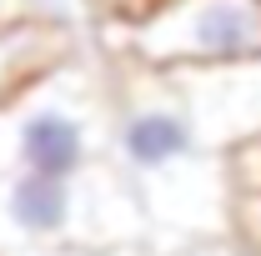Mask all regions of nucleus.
I'll list each match as a JSON object with an SVG mask.
<instances>
[{"mask_svg":"<svg viewBox=\"0 0 261 256\" xmlns=\"http://www.w3.org/2000/svg\"><path fill=\"white\" fill-rule=\"evenodd\" d=\"M116 65L75 50L0 106V176H86L111 166Z\"/></svg>","mask_w":261,"mask_h":256,"instance_id":"f03ea898","label":"nucleus"},{"mask_svg":"<svg viewBox=\"0 0 261 256\" xmlns=\"http://www.w3.org/2000/svg\"><path fill=\"white\" fill-rule=\"evenodd\" d=\"M5 20H31L25 15V0H0V25Z\"/></svg>","mask_w":261,"mask_h":256,"instance_id":"9d476101","label":"nucleus"},{"mask_svg":"<svg viewBox=\"0 0 261 256\" xmlns=\"http://www.w3.org/2000/svg\"><path fill=\"white\" fill-rule=\"evenodd\" d=\"M100 50L136 70H211L261 61V0H151L130 20L96 25Z\"/></svg>","mask_w":261,"mask_h":256,"instance_id":"20e7f679","label":"nucleus"},{"mask_svg":"<svg viewBox=\"0 0 261 256\" xmlns=\"http://www.w3.org/2000/svg\"><path fill=\"white\" fill-rule=\"evenodd\" d=\"M86 50V35L50 25V20H5L0 25V106L35 86L45 70Z\"/></svg>","mask_w":261,"mask_h":256,"instance_id":"423d86ee","label":"nucleus"},{"mask_svg":"<svg viewBox=\"0 0 261 256\" xmlns=\"http://www.w3.org/2000/svg\"><path fill=\"white\" fill-rule=\"evenodd\" d=\"M226 241V236H221ZM221 241H191L186 251H176V256H246V251H231V246H221Z\"/></svg>","mask_w":261,"mask_h":256,"instance_id":"1a4fd4ad","label":"nucleus"},{"mask_svg":"<svg viewBox=\"0 0 261 256\" xmlns=\"http://www.w3.org/2000/svg\"><path fill=\"white\" fill-rule=\"evenodd\" d=\"M10 256H161L156 246H61V251H10Z\"/></svg>","mask_w":261,"mask_h":256,"instance_id":"6e6552de","label":"nucleus"},{"mask_svg":"<svg viewBox=\"0 0 261 256\" xmlns=\"http://www.w3.org/2000/svg\"><path fill=\"white\" fill-rule=\"evenodd\" d=\"M176 91L196 116L211 151H241L261 141V61L211 65V70H176Z\"/></svg>","mask_w":261,"mask_h":256,"instance_id":"39448f33","label":"nucleus"},{"mask_svg":"<svg viewBox=\"0 0 261 256\" xmlns=\"http://www.w3.org/2000/svg\"><path fill=\"white\" fill-rule=\"evenodd\" d=\"M61 246H156V231L116 166L86 176H0V256Z\"/></svg>","mask_w":261,"mask_h":256,"instance_id":"7ed1b4c3","label":"nucleus"},{"mask_svg":"<svg viewBox=\"0 0 261 256\" xmlns=\"http://www.w3.org/2000/svg\"><path fill=\"white\" fill-rule=\"evenodd\" d=\"M25 15L31 20L65 25V31H81V35L96 25V5L91 0H25Z\"/></svg>","mask_w":261,"mask_h":256,"instance_id":"0eeeda50","label":"nucleus"},{"mask_svg":"<svg viewBox=\"0 0 261 256\" xmlns=\"http://www.w3.org/2000/svg\"><path fill=\"white\" fill-rule=\"evenodd\" d=\"M111 166L130 181L156 241L176 236L191 246L231 236V161L206 146L171 75L116 65Z\"/></svg>","mask_w":261,"mask_h":256,"instance_id":"f257e3e1","label":"nucleus"}]
</instances>
